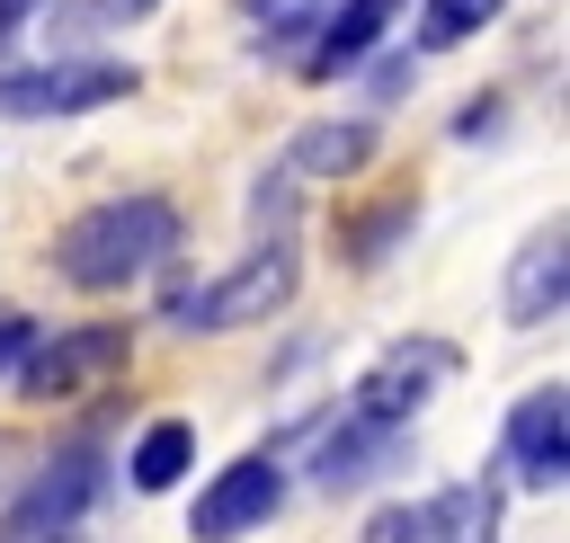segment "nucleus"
Listing matches in <instances>:
<instances>
[{"instance_id": "obj_1", "label": "nucleus", "mask_w": 570, "mask_h": 543, "mask_svg": "<svg viewBox=\"0 0 570 543\" xmlns=\"http://www.w3.org/2000/svg\"><path fill=\"white\" fill-rule=\"evenodd\" d=\"M178 249V205L169 196H107L53 231V276L80 294H125Z\"/></svg>"}, {"instance_id": "obj_2", "label": "nucleus", "mask_w": 570, "mask_h": 543, "mask_svg": "<svg viewBox=\"0 0 570 543\" xmlns=\"http://www.w3.org/2000/svg\"><path fill=\"white\" fill-rule=\"evenodd\" d=\"M294 285H303V258H294V240L276 231V240H258L240 267H223V276H205V285H178L160 312H169L178 329H249V320L285 312Z\"/></svg>"}, {"instance_id": "obj_3", "label": "nucleus", "mask_w": 570, "mask_h": 543, "mask_svg": "<svg viewBox=\"0 0 570 543\" xmlns=\"http://www.w3.org/2000/svg\"><path fill=\"white\" fill-rule=\"evenodd\" d=\"M116 98H134V62H116V53H53V62H27V71H0V116H18V125L89 116V107H116Z\"/></svg>"}, {"instance_id": "obj_4", "label": "nucleus", "mask_w": 570, "mask_h": 543, "mask_svg": "<svg viewBox=\"0 0 570 543\" xmlns=\"http://www.w3.org/2000/svg\"><path fill=\"white\" fill-rule=\"evenodd\" d=\"M125 356H134V338L116 329V320H89V329H36V347L18 356V392L27 401H71V392H98L107 374H125Z\"/></svg>"}, {"instance_id": "obj_5", "label": "nucleus", "mask_w": 570, "mask_h": 543, "mask_svg": "<svg viewBox=\"0 0 570 543\" xmlns=\"http://www.w3.org/2000/svg\"><path fill=\"white\" fill-rule=\"evenodd\" d=\"M454 347L445 338H392L365 374H356V392H347V409L356 418H383V427H410L428 401H436V383H454Z\"/></svg>"}, {"instance_id": "obj_6", "label": "nucleus", "mask_w": 570, "mask_h": 543, "mask_svg": "<svg viewBox=\"0 0 570 543\" xmlns=\"http://www.w3.org/2000/svg\"><path fill=\"white\" fill-rule=\"evenodd\" d=\"M98 498H107V454H98V445H62V454H45V463L18 472L9 525H53V534H71Z\"/></svg>"}, {"instance_id": "obj_7", "label": "nucleus", "mask_w": 570, "mask_h": 543, "mask_svg": "<svg viewBox=\"0 0 570 543\" xmlns=\"http://www.w3.org/2000/svg\"><path fill=\"white\" fill-rule=\"evenodd\" d=\"M276 507H285V472H276V454H240V463H223V472L196 490L187 534H196V543H240V534H258Z\"/></svg>"}, {"instance_id": "obj_8", "label": "nucleus", "mask_w": 570, "mask_h": 543, "mask_svg": "<svg viewBox=\"0 0 570 543\" xmlns=\"http://www.w3.org/2000/svg\"><path fill=\"white\" fill-rule=\"evenodd\" d=\"M374 543H499V481H445L374 525Z\"/></svg>"}, {"instance_id": "obj_9", "label": "nucleus", "mask_w": 570, "mask_h": 543, "mask_svg": "<svg viewBox=\"0 0 570 543\" xmlns=\"http://www.w3.org/2000/svg\"><path fill=\"white\" fill-rule=\"evenodd\" d=\"M508 463L525 490H561V472H570V392L561 383H534L508 409Z\"/></svg>"}, {"instance_id": "obj_10", "label": "nucleus", "mask_w": 570, "mask_h": 543, "mask_svg": "<svg viewBox=\"0 0 570 543\" xmlns=\"http://www.w3.org/2000/svg\"><path fill=\"white\" fill-rule=\"evenodd\" d=\"M401 454H410V427H383V418H356V409H338V427L312 445V481L338 498V490H365V481H383Z\"/></svg>"}, {"instance_id": "obj_11", "label": "nucleus", "mask_w": 570, "mask_h": 543, "mask_svg": "<svg viewBox=\"0 0 570 543\" xmlns=\"http://www.w3.org/2000/svg\"><path fill=\"white\" fill-rule=\"evenodd\" d=\"M561 303H570V231L543 223V231H525V249L508 258V320H517V329H543V320H561Z\"/></svg>"}, {"instance_id": "obj_12", "label": "nucleus", "mask_w": 570, "mask_h": 543, "mask_svg": "<svg viewBox=\"0 0 570 543\" xmlns=\"http://www.w3.org/2000/svg\"><path fill=\"white\" fill-rule=\"evenodd\" d=\"M392 18H401V0H330V9H321V36H312V53H303V80H338V71H356V62L383 45Z\"/></svg>"}, {"instance_id": "obj_13", "label": "nucleus", "mask_w": 570, "mask_h": 543, "mask_svg": "<svg viewBox=\"0 0 570 543\" xmlns=\"http://www.w3.org/2000/svg\"><path fill=\"white\" fill-rule=\"evenodd\" d=\"M374 116H338V125H303L294 142H285V178H347V169H365L374 160Z\"/></svg>"}, {"instance_id": "obj_14", "label": "nucleus", "mask_w": 570, "mask_h": 543, "mask_svg": "<svg viewBox=\"0 0 570 543\" xmlns=\"http://www.w3.org/2000/svg\"><path fill=\"white\" fill-rule=\"evenodd\" d=\"M187 463H196V427H187V418H151V427L134 436V454H125V481H134V490H178Z\"/></svg>"}, {"instance_id": "obj_15", "label": "nucleus", "mask_w": 570, "mask_h": 543, "mask_svg": "<svg viewBox=\"0 0 570 543\" xmlns=\"http://www.w3.org/2000/svg\"><path fill=\"white\" fill-rule=\"evenodd\" d=\"M499 9H508V0H419V53H445V45L481 36Z\"/></svg>"}, {"instance_id": "obj_16", "label": "nucleus", "mask_w": 570, "mask_h": 543, "mask_svg": "<svg viewBox=\"0 0 570 543\" xmlns=\"http://www.w3.org/2000/svg\"><path fill=\"white\" fill-rule=\"evenodd\" d=\"M410 223H419V196H392V205H383V214H374V223L347 240V258H356V267H374V258H383V249H392Z\"/></svg>"}, {"instance_id": "obj_17", "label": "nucleus", "mask_w": 570, "mask_h": 543, "mask_svg": "<svg viewBox=\"0 0 570 543\" xmlns=\"http://www.w3.org/2000/svg\"><path fill=\"white\" fill-rule=\"evenodd\" d=\"M321 9H330V0H249V18H258V36H267V45L312 36V27H321Z\"/></svg>"}, {"instance_id": "obj_18", "label": "nucleus", "mask_w": 570, "mask_h": 543, "mask_svg": "<svg viewBox=\"0 0 570 543\" xmlns=\"http://www.w3.org/2000/svg\"><path fill=\"white\" fill-rule=\"evenodd\" d=\"M27 347H36V320H27V312H0V374H18Z\"/></svg>"}, {"instance_id": "obj_19", "label": "nucleus", "mask_w": 570, "mask_h": 543, "mask_svg": "<svg viewBox=\"0 0 570 543\" xmlns=\"http://www.w3.org/2000/svg\"><path fill=\"white\" fill-rule=\"evenodd\" d=\"M454 134H463V142H481V134H499V98H472V107L454 116Z\"/></svg>"}, {"instance_id": "obj_20", "label": "nucleus", "mask_w": 570, "mask_h": 543, "mask_svg": "<svg viewBox=\"0 0 570 543\" xmlns=\"http://www.w3.org/2000/svg\"><path fill=\"white\" fill-rule=\"evenodd\" d=\"M18 472H27V445H18V436H0V498L18 490Z\"/></svg>"}, {"instance_id": "obj_21", "label": "nucleus", "mask_w": 570, "mask_h": 543, "mask_svg": "<svg viewBox=\"0 0 570 543\" xmlns=\"http://www.w3.org/2000/svg\"><path fill=\"white\" fill-rule=\"evenodd\" d=\"M36 9H45V0H0V45H9V36H18V27L36 18Z\"/></svg>"}, {"instance_id": "obj_22", "label": "nucleus", "mask_w": 570, "mask_h": 543, "mask_svg": "<svg viewBox=\"0 0 570 543\" xmlns=\"http://www.w3.org/2000/svg\"><path fill=\"white\" fill-rule=\"evenodd\" d=\"M0 543H71V534H53V525H0Z\"/></svg>"}]
</instances>
